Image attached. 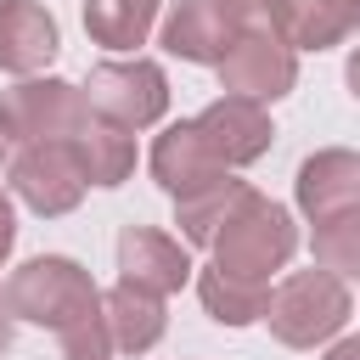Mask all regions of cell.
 I'll use <instances>...</instances> for the list:
<instances>
[{
	"instance_id": "7c38bea8",
	"label": "cell",
	"mask_w": 360,
	"mask_h": 360,
	"mask_svg": "<svg viewBox=\"0 0 360 360\" xmlns=\"http://www.w3.org/2000/svg\"><path fill=\"white\" fill-rule=\"evenodd\" d=\"M118 281H135V287L169 298L191 281V259L174 236H163L152 225H124L118 231Z\"/></svg>"
},
{
	"instance_id": "44dd1931",
	"label": "cell",
	"mask_w": 360,
	"mask_h": 360,
	"mask_svg": "<svg viewBox=\"0 0 360 360\" xmlns=\"http://www.w3.org/2000/svg\"><path fill=\"white\" fill-rule=\"evenodd\" d=\"M11 242H17V214H11V197L0 191V264H6V253H11Z\"/></svg>"
},
{
	"instance_id": "52a82bcc",
	"label": "cell",
	"mask_w": 360,
	"mask_h": 360,
	"mask_svg": "<svg viewBox=\"0 0 360 360\" xmlns=\"http://www.w3.org/2000/svg\"><path fill=\"white\" fill-rule=\"evenodd\" d=\"M292 84H298V56H292V39H281V34L242 28L236 45L219 62V90L225 96H242V101H259V107L264 101H281Z\"/></svg>"
},
{
	"instance_id": "ac0fdd59",
	"label": "cell",
	"mask_w": 360,
	"mask_h": 360,
	"mask_svg": "<svg viewBox=\"0 0 360 360\" xmlns=\"http://www.w3.org/2000/svg\"><path fill=\"white\" fill-rule=\"evenodd\" d=\"M163 0H84V34L107 51H135L146 45Z\"/></svg>"
},
{
	"instance_id": "7a4b0ae2",
	"label": "cell",
	"mask_w": 360,
	"mask_h": 360,
	"mask_svg": "<svg viewBox=\"0 0 360 360\" xmlns=\"http://www.w3.org/2000/svg\"><path fill=\"white\" fill-rule=\"evenodd\" d=\"M208 253H214V264L225 276H242V281H264L270 287V276L298 253V225H292V214L281 202H270V197L253 191L236 208V219L219 231V242Z\"/></svg>"
},
{
	"instance_id": "30bf717a",
	"label": "cell",
	"mask_w": 360,
	"mask_h": 360,
	"mask_svg": "<svg viewBox=\"0 0 360 360\" xmlns=\"http://www.w3.org/2000/svg\"><path fill=\"white\" fill-rule=\"evenodd\" d=\"M292 197H298V208H304L315 225H326V219L360 208V152H343V146L309 152V158L298 163Z\"/></svg>"
},
{
	"instance_id": "2e32d148",
	"label": "cell",
	"mask_w": 360,
	"mask_h": 360,
	"mask_svg": "<svg viewBox=\"0 0 360 360\" xmlns=\"http://www.w3.org/2000/svg\"><path fill=\"white\" fill-rule=\"evenodd\" d=\"M253 197V186L248 180H219V186H208V191H197V197H186V202H174V225H180V236L191 242V248H214L219 242V231L236 219V208Z\"/></svg>"
},
{
	"instance_id": "603a6c76",
	"label": "cell",
	"mask_w": 360,
	"mask_h": 360,
	"mask_svg": "<svg viewBox=\"0 0 360 360\" xmlns=\"http://www.w3.org/2000/svg\"><path fill=\"white\" fill-rule=\"evenodd\" d=\"M11 321H17V315H11V304L0 298V349H11Z\"/></svg>"
},
{
	"instance_id": "9c48e42d",
	"label": "cell",
	"mask_w": 360,
	"mask_h": 360,
	"mask_svg": "<svg viewBox=\"0 0 360 360\" xmlns=\"http://www.w3.org/2000/svg\"><path fill=\"white\" fill-rule=\"evenodd\" d=\"M236 6L231 0H174L163 17V51L180 62H208L219 68L225 51L236 45Z\"/></svg>"
},
{
	"instance_id": "d4e9b609",
	"label": "cell",
	"mask_w": 360,
	"mask_h": 360,
	"mask_svg": "<svg viewBox=\"0 0 360 360\" xmlns=\"http://www.w3.org/2000/svg\"><path fill=\"white\" fill-rule=\"evenodd\" d=\"M6 146H11V135H6V118H0V163H6Z\"/></svg>"
},
{
	"instance_id": "ffe728a7",
	"label": "cell",
	"mask_w": 360,
	"mask_h": 360,
	"mask_svg": "<svg viewBox=\"0 0 360 360\" xmlns=\"http://www.w3.org/2000/svg\"><path fill=\"white\" fill-rule=\"evenodd\" d=\"M315 264L332 276H360V208L315 225Z\"/></svg>"
},
{
	"instance_id": "9a60e30c",
	"label": "cell",
	"mask_w": 360,
	"mask_h": 360,
	"mask_svg": "<svg viewBox=\"0 0 360 360\" xmlns=\"http://www.w3.org/2000/svg\"><path fill=\"white\" fill-rule=\"evenodd\" d=\"M73 152H79V163H84L90 186H124V180L135 174V135H129L124 124L101 118L96 107H90V118L79 124Z\"/></svg>"
},
{
	"instance_id": "5b68a950",
	"label": "cell",
	"mask_w": 360,
	"mask_h": 360,
	"mask_svg": "<svg viewBox=\"0 0 360 360\" xmlns=\"http://www.w3.org/2000/svg\"><path fill=\"white\" fill-rule=\"evenodd\" d=\"M84 101H90L101 118L124 124V129H146V124H158V118L169 112V79H163V68H158L152 56L101 62V68H90V79H84Z\"/></svg>"
},
{
	"instance_id": "cb8c5ba5",
	"label": "cell",
	"mask_w": 360,
	"mask_h": 360,
	"mask_svg": "<svg viewBox=\"0 0 360 360\" xmlns=\"http://www.w3.org/2000/svg\"><path fill=\"white\" fill-rule=\"evenodd\" d=\"M343 79H349V96L360 101V45H354V56H349V73H343Z\"/></svg>"
},
{
	"instance_id": "4fadbf2b",
	"label": "cell",
	"mask_w": 360,
	"mask_h": 360,
	"mask_svg": "<svg viewBox=\"0 0 360 360\" xmlns=\"http://www.w3.org/2000/svg\"><path fill=\"white\" fill-rule=\"evenodd\" d=\"M56 17L39 0H0V73H39L56 56Z\"/></svg>"
},
{
	"instance_id": "277c9868",
	"label": "cell",
	"mask_w": 360,
	"mask_h": 360,
	"mask_svg": "<svg viewBox=\"0 0 360 360\" xmlns=\"http://www.w3.org/2000/svg\"><path fill=\"white\" fill-rule=\"evenodd\" d=\"M11 146H39V141H73L79 124L90 118V101L68 79H22L0 101Z\"/></svg>"
},
{
	"instance_id": "ba28073f",
	"label": "cell",
	"mask_w": 360,
	"mask_h": 360,
	"mask_svg": "<svg viewBox=\"0 0 360 360\" xmlns=\"http://www.w3.org/2000/svg\"><path fill=\"white\" fill-rule=\"evenodd\" d=\"M197 135L208 146V158L219 169H242V163H259L276 141L270 129V112L259 101H242V96H219L197 112Z\"/></svg>"
},
{
	"instance_id": "d6986e66",
	"label": "cell",
	"mask_w": 360,
	"mask_h": 360,
	"mask_svg": "<svg viewBox=\"0 0 360 360\" xmlns=\"http://www.w3.org/2000/svg\"><path fill=\"white\" fill-rule=\"evenodd\" d=\"M360 28V0H292V51H332Z\"/></svg>"
},
{
	"instance_id": "6da1fadb",
	"label": "cell",
	"mask_w": 360,
	"mask_h": 360,
	"mask_svg": "<svg viewBox=\"0 0 360 360\" xmlns=\"http://www.w3.org/2000/svg\"><path fill=\"white\" fill-rule=\"evenodd\" d=\"M6 304H11L17 321L51 326L62 338L68 360H112L107 304H101V287L90 281L84 264H73L62 253H39V259H28V264L11 270Z\"/></svg>"
},
{
	"instance_id": "e0dca14e",
	"label": "cell",
	"mask_w": 360,
	"mask_h": 360,
	"mask_svg": "<svg viewBox=\"0 0 360 360\" xmlns=\"http://www.w3.org/2000/svg\"><path fill=\"white\" fill-rule=\"evenodd\" d=\"M197 298H202V309H208L219 326H253V321H264V309H270V287H264V281L225 276L219 264H202V270H197Z\"/></svg>"
},
{
	"instance_id": "7402d4cb",
	"label": "cell",
	"mask_w": 360,
	"mask_h": 360,
	"mask_svg": "<svg viewBox=\"0 0 360 360\" xmlns=\"http://www.w3.org/2000/svg\"><path fill=\"white\" fill-rule=\"evenodd\" d=\"M326 360H360V338H343V343H332V349H326Z\"/></svg>"
},
{
	"instance_id": "8992f818",
	"label": "cell",
	"mask_w": 360,
	"mask_h": 360,
	"mask_svg": "<svg viewBox=\"0 0 360 360\" xmlns=\"http://www.w3.org/2000/svg\"><path fill=\"white\" fill-rule=\"evenodd\" d=\"M84 186H90V174H84L73 141H39V146H22L11 158V191L34 214H45V219L73 214L79 197H84Z\"/></svg>"
},
{
	"instance_id": "8fae6325",
	"label": "cell",
	"mask_w": 360,
	"mask_h": 360,
	"mask_svg": "<svg viewBox=\"0 0 360 360\" xmlns=\"http://www.w3.org/2000/svg\"><path fill=\"white\" fill-rule=\"evenodd\" d=\"M225 174H231V169H219V163L208 158V146H202V135H197V118H180V124H169V129L152 141V180H158L174 202L219 186Z\"/></svg>"
},
{
	"instance_id": "5bb4252c",
	"label": "cell",
	"mask_w": 360,
	"mask_h": 360,
	"mask_svg": "<svg viewBox=\"0 0 360 360\" xmlns=\"http://www.w3.org/2000/svg\"><path fill=\"white\" fill-rule=\"evenodd\" d=\"M101 304H107L112 349H124V354H146V349L163 338V326H169L163 298H158V292H146V287H135V281L107 287V292H101Z\"/></svg>"
},
{
	"instance_id": "3957f363",
	"label": "cell",
	"mask_w": 360,
	"mask_h": 360,
	"mask_svg": "<svg viewBox=\"0 0 360 360\" xmlns=\"http://www.w3.org/2000/svg\"><path fill=\"white\" fill-rule=\"evenodd\" d=\"M349 309H354V304H349L343 276L309 264V270H292V276L270 292L264 321H270L276 343H287V349H315V343H326V338L343 332Z\"/></svg>"
}]
</instances>
